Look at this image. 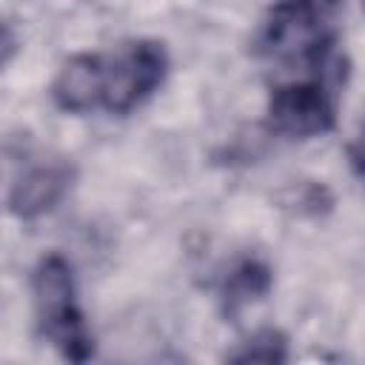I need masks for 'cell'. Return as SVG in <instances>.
Masks as SVG:
<instances>
[{"mask_svg":"<svg viewBox=\"0 0 365 365\" xmlns=\"http://www.w3.org/2000/svg\"><path fill=\"white\" fill-rule=\"evenodd\" d=\"M334 9L319 3H282L274 6L262 23L257 46L265 57L285 66H305L317 71V80L336 86L345 74L342 60L334 51Z\"/></svg>","mask_w":365,"mask_h":365,"instance_id":"cell-1","label":"cell"},{"mask_svg":"<svg viewBox=\"0 0 365 365\" xmlns=\"http://www.w3.org/2000/svg\"><path fill=\"white\" fill-rule=\"evenodd\" d=\"M31 291H34V311L43 336L51 345H57L71 365H86L88 356L94 354V342L86 328L83 311L77 305L74 274L66 257L60 254L43 257L34 268Z\"/></svg>","mask_w":365,"mask_h":365,"instance_id":"cell-2","label":"cell"},{"mask_svg":"<svg viewBox=\"0 0 365 365\" xmlns=\"http://www.w3.org/2000/svg\"><path fill=\"white\" fill-rule=\"evenodd\" d=\"M168 54L157 40H134L117 54H106V94L103 108L125 114L143 103L165 77Z\"/></svg>","mask_w":365,"mask_h":365,"instance_id":"cell-3","label":"cell"},{"mask_svg":"<svg viewBox=\"0 0 365 365\" xmlns=\"http://www.w3.org/2000/svg\"><path fill=\"white\" fill-rule=\"evenodd\" d=\"M334 94L322 80L282 83L268 97V125L277 134L308 140L334 128Z\"/></svg>","mask_w":365,"mask_h":365,"instance_id":"cell-4","label":"cell"},{"mask_svg":"<svg viewBox=\"0 0 365 365\" xmlns=\"http://www.w3.org/2000/svg\"><path fill=\"white\" fill-rule=\"evenodd\" d=\"M74 165L63 157L29 165L9 188V211L20 220H34L51 211L71 188Z\"/></svg>","mask_w":365,"mask_h":365,"instance_id":"cell-5","label":"cell"},{"mask_svg":"<svg viewBox=\"0 0 365 365\" xmlns=\"http://www.w3.org/2000/svg\"><path fill=\"white\" fill-rule=\"evenodd\" d=\"M54 103L63 111L83 114L103 106L106 94V54H74L63 63L51 86Z\"/></svg>","mask_w":365,"mask_h":365,"instance_id":"cell-6","label":"cell"},{"mask_svg":"<svg viewBox=\"0 0 365 365\" xmlns=\"http://www.w3.org/2000/svg\"><path fill=\"white\" fill-rule=\"evenodd\" d=\"M271 268L262 259H242L240 265L231 268V274L222 282V314L228 319H237L251 302L262 299L271 291Z\"/></svg>","mask_w":365,"mask_h":365,"instance_id":"cell-7","label":"cell"},{"mask_svg":"<svg viewBox=\"0 0 365 365\" xmlns=\"http://www.w3.org/2000/svg\"><path fill=\"white\" fill-rule=\"evenodd\" d=\"M288 336L279 328H259L248 342H242L225 365H285Z\"/></svg>","mask_w":365,"mask_h":365,"instance_id":"cell-8","label":"cell"},{"mask_svg":"<svg viewBox=\"0 0 365 365\" xmlns=\"http://www.w3.org/2000/svg\"><path fill=\"white\" fill-rule=\"evenodd\" d=\"M348 163H351L354 174H356L359 180H365V120L359 123L356 134H354L351 143H348Z\"/></svg>","mask_w":365,"mask_h":365,"instance_id":"cell-9","label":"cell"},{"mask_svg":"<svg viewBox=\"0 0 365 365\" xmlns=\"http://www.w3.org/2000/svg\"><path fill=\"white\" fill-rule=\"evenodd\" d=\"M0 48H3V63H9L11 54H14V34H11V26L9 23L0 26Z\"/></svg>","mask_w":365,"mask_h":365,"instance_id":"cell-10","label":"cell"}]
</instances>
